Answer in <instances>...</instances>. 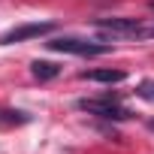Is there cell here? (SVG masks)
<instances>
[{
  "mask_svg": "<svg viewBox=\"0 0 154 154\" xmlns=\"http://www.w3.org/2000/svg\"><path fill=\"white\" fill-rule=\"evenodd\" d=\"M75 109H82V112H88V115H97V118H106V121H127V118H133V112L130 109H124L121 103H118V97L115 94H106V97H85V100H79L75 103Z\"/></svg>",
  "mask_w": 154,
  "mask_h": 154,
  "instance_id": "6da1fadb",
  "label": "cell"
},
{
  "mask_svg": "<svg viewBox=\"0 0 154 154\" xmlns=\"http://www.w3.org/2000/svg\"><path fill=\"white\" fill-rule=\"evenodd\" d=\"M51 30H54V24H51V21H36V24H18V27H12L9 33H3L0 45H12V42L36 39V36H45V33H51Z\"/></svg>",
  "mask_w": 154,
  "mask_h": 154,
  "instance_id": "277c9868",
  "label": "cell"
},
{
  "mask_svg": "<svg viewBox=\"0 0 154 154\" xmlns=\"http://www.w3.org/2000/svg\"><path fill=\"white\" fill-rule=\"evenodd\" d=\"M94 27L103 33V36H112V39H130V36H145V27L136 21V18H97Z\"/></svg>",
  "mask_w": 154,
  "mask_h": 154,
  "instance_id": "3957f363",
  "label": "cell"
},
{
  "mask_svg": "<svg viewBox=\"0 0 154 154\" xmlns=\"http://www.w3.org/2000/svg\"><path fill=\"white\" fill-rule=\"evenodd\" d=\"M82 79H88V82H103V85H118V82L127 79V72H124V69H85Z\"/></svg>",
  "mask_w": 154,
  "mask_h": 154,
  "instance_id": "5b68a950",
  "label": "cell"
},
{
  "mask_svg": "<svg viewBox=\"0 0 154 154\" xmlns=\"http://www.w3.org/2000/svg\"><path fill=\"white\" fill-rule=\"evenodd\" d=\"M148 130H151V133H154V118H151V121H148Z\"/></svg>",
  "mask_w": 154,
  "mask_h": 154,
  "instance_id": "9c48e42d",
  "label": "cell"
},
{
  "mask_svg": "<svg viewBox=\"0 0 154 154\" xmlns=\"http://www.w3.org/2000/svg\"><path fill=\"white\" fill-rule=\"evenodd\" d=\"M30 72H33V79H39V82H51V79L60 75V66L51 63V60H33L30 63Z\"/></svg>",
  "mask_w": 154,
  "mask_h": 154,
  "instance_id": "8992f818",
  "label": "cell"
},
{
  "mask_svg": "<svg viewBox=\"0 0 154 154\" xmlns=\"http://www.w3.org/2000/svg\"><path fill=\"white\" fill-rule=\"evenodd\" d=\"M51 51H63V54H82V57H97V54H109L112 42H91V39H79V36H57L45 42Z\"/></svg>",
  "mask_w": 154,
  "mask_h": 154,
  "instance_id": "7a4b0ae2",
  "label": "cell"
},
{
  "mask_svg": "<svg viewBox=\"0 0 154 154\" xmlns=\"http://www.w3.org/2000/svg\"><path fill=\"white\" fill-rule=\"evenodd\" d=\"M30 115L27 112H18V109H0V127H21L27 124Z\"/></svg>",
  "mask_w": 154,
  "mask_h": 154,
  "instance_id": "52a82bcc",
  "label": "cell"
},
{
  "mask_svg": "<svg viewBox=\"0 0 154 154\" xmlns=\"http://www.w3.org/2000/svg\"><path fill=\"white\" fill-rule=\"evenodd\" d=\"M136 97L145 100V103H154V79H142L136 85Z\"/></svg>",
  "mask_w": 154,
  "mask_h": 154,
  "instance_id": "ba28073f",
  "label": "cell"
}]
</instances>
